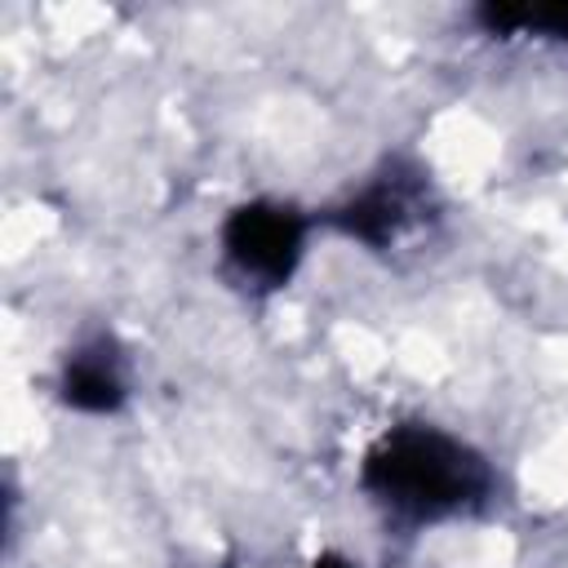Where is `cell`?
I'll list each match as a JSON object with an SVG mask.
<instances>
[{"label":"cell","instance_id":"1","mask_svg":"<svg viewBox=\"0 0 568 568\" xmlns=\"http://www.w3.org/2000/svg\"><path fill=\"white\" fill-rule=\"evenodd\" d=\"M368 488L399 515L435 519L479 501L488 488V466L444 430L404 426L368 453Z\"/></svg>","mask_w":568,"mask_h":568},{"label":"cell","instance_id":"2","mask_svg":"<svg viewBox=\"0 0 568 568\" xmlns=\"http://www.w3.org/2000/svg\"><path fill=\"white\" fill-rule=\"evenodd\" d=\"M226 253L244 275L280 284L302 253V231L288 209H244L226 231Z\"/></svg>","mask_w":568,"mask_h":568}]
</instances>
